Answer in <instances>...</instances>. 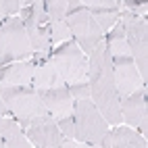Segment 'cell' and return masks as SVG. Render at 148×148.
<instances>
[{"mask_svg":"<svg viewBox=\"0 0 148 148\" xmlns=\"http://www.w3.org/2000/svg\"><path fill=\"white\" fill-rule=\"evenodd\" d=\"M88 84H90V100L96 104L100 115L108 125H121V108H119V94L115 86L111 54H108L104 40L94 48L88 56Z\"/></svg>","mask_w":148,"mask_h":148,"instance_id":"obj_1","label":"cell"},{"mask_svg":"<svg viewBox=\"0 0 148 148\" xmlns=\"http://www.w3.org/2000/svg\"><path fill=\"white\" fill-rule=\"evenodd\" d=\"M0 96L8 106L11 115H15V121L25 130L27 125L48 117V111L32 86H4L0 84Z\"/></svg>","mask_w":148,"mask_h":148,"instance_id":"obj_2","label":"cell"},{"mask_svg":"<svg viewBox=\"0 0 148 148\" xmlns=\"http://www.w3.org/2000/svg\"><path fill=\"white\" fill-rule=\"evenodd\" d=\"M73 123H75V140L92 146L108 148L111 142V127L106 119L100 115L96 104L86 98V100H75L73 104Z\"/></svg>","mask_w":148,"mask_h":148,"instance_id":"obj_3","label":"cell"},{"mask_svg":"<svg viewBox=\"0 0 148 148\" xmlns=\"http://www.w3.org/2000/svg\"><path fill=\"white\" fill-rule=\"evenodd\" d=\"M32 56H34L32 42H29L27 29L19 19V15L2 19V25H0V67L29 61Z\"/></svg>","mask_w":148,"mask_h":148,"instance_id":"obj_4","label":"cell"},{"mask_svg":"<svg viewBox=\"0 0 148 148\" xmlns=\"http://www.w3.org/2000/svg\"><path fill=\"white\" fill-rule=\"evenodd\" d=\"M50 63L54 65L56 73L61 75V79L69 84L77 82H88V56L82 52V48L77 46V42L67 40L58 48H54L50 54Z\"/></svg>","mask_w":148,"mask_h":148,"instance_id":"obj_5","label":"cell"},{"mask_svg":"<svg viewBox=\"0 0 148 148\" xmlns=\"http://www.w3.org/2000/svg\"><path fill=\"white\" fill-rule=\"evenodd\" d=\"M121 23L125 29V40L132 50L142 82H148V19H140L130 11H121Z\"/></svg>","mask_w":148,"mask_h":148,"instance_id":"obj_6","label":"cell"},{"mask_svg":"<svg viewBox=\"0 0 148 148\" xmlns=\"http://www.w3.org/2000/svg\"><path fill=\"white\" fill-rule=\"evenodd\" d=\"M65 23L71 32L73 40L77 42V46L82 48V52L88 56L94 52V48L104 40V34L102 29L98 27V23L94 21V17L86 11V8H77L73 13H67Z\"/></svg>","mask_w":148,"mask_h":148,"instance_id":"obj_7","label":"cell"},{"mask_svg":"<svg viewBox=\"0 0 148 148\" xmlns=\"http://www.w3.org/2000/svg\"><path fill=\"white\" fill-rule=\"evenodd\" d=\"M121 119L127 123V127L138 130L140 136L148 132V102H146V88L138 90L130 96L119 100Z\"/></svg>","mask_w":148,"mask_h":148,"instance_id":"obj_8","label":"cell"},{"mask_svg":"<svg viewBox=\"0 0 148 148\" xmlns=\"http://www.w3.org/2000/svg\"><path fill=\"white\" fill-rule=\"evenodd\" d=\"M23 134L27 136V140L36 148H61L63 142H65L56 121L50 115L40 119V121H36V123H32V125H27L23 130Z\"/></svg>","mask_w":148,"mask_h":148,"instance_id":"obj_9","label":"cell"},{"mask_svg":"<svg viewBox=\"0 0 148 148\" xmlns=\"http://www.w3.org/2000/svg\"><path fill=\"white\" fill-rule=\"evenodd\" d=\"M38 94H40V98H42V102H44V106H46L48 115H50L54 121L63 119V117L73 115V104H75V100L71 98V94H69L67 84L56 86V88H50V90H44V92H38Z\"/></svg>","mask_w":148,"mask_h":148,"instance_id":"obj_10","label":"cell"},{"mask_svg":"<svg viewBox=\"0 0 148 148\" xmlns=\"http://www.w3.org/2000/svg\"><path fill=\"white\" fill-rule=\"evenodd\" d=\"M84 8L94 17L102 34L108 32L121 19V2L119 0H84Z\"/></svg>","mask_w":148,"mask_h":148,"instance_id":"obj_11","label":"cell"},{"mask_svg":"<svg viewBox=\"0 0 148 148\" xmlns=\"http://www.w3.org/2000/svg\"><path fill=\"white\" fill-rule=\"evenodd\" d=\"M34 71H36V65L32 58L29 61H21V63H11L6 67H0V84H4V86H32Z\"/></svg>","mask_w":148,"mask_h":148,"instance_id":"obj_12","label":"cell"},{"mask_svg":"<svg viewBox=\"0 0 148 148\" xmlns=\"http://www.w3.org/2000/svg\"><path fill=\"white\" fill-rule=\"evenodd\" d=\"M108 148H148V144H146V138L140 136L136 130L127 125H117L115 130H111Z\"/></svg>","mask_w":148,"mask_h":148,"instance_id":"obj_13","label":"cell"},{"mask_svg":"<svg viewBox=\"0 0 148 148\" xmlns=\"http://www.w3.org/2000/svg\"><path fill=\"white\" fill-rule=\"evenodd\" d=\"M0 138H2V144L6 148H32L21 125L15 119H8V117L0 119Z\"/></svg>","mask_w":148,"mask_h":148,"instance_id":"obj_14","label":"cell"},{"mask_svg":"<svg viewBox=\"0 0 148 148\" xmlns=\"http://www.w3.org/2000/svg\"><path fill=\"white\" fill-rule=\"evenodd\" d=\"M65 82L61 79V75L56 73V69L50 61H46L42 65H36V71H34V82L32 88L36 92H44V90H50V88L56 86H63Z\"/></svg>","mask_w":148,"mask_h":148,"instance_id":"obj_15","label":"cell"},{"mask_svg":"<svg viewBox=\"0 0 148 148\" xmlns=\"http://www.w3.org/2000/svg\"><path fill=\"white\" fill-rule=\"evenodd\" d=\"M44 8H46V15L50 19V23H61V21L67 19L69 0H46Z\"/></svg>","mask_w":148,"mask_h":148,"instance_id":"obj_16","label":"cell"},{"mask_svg":"<svg viewBox=\"0 0 148 148\" xmlns=\"http://www.w3.org/2000/svg\"><path fill=\"white\" fill-rule=\"evenodd\" d=\"M46 27H48V34H50V44L71 40V32H69V27H67L65 21H61V23H48Z\"/></svg>","mask_w":148,"mask_h":148,"instance_id":"obj_17","label":"cell"},{"mask_svg":"<svg viewBox=\"0 0 148 148\" xmlns=\"http://www.w3.org/2000/svg\"><path fill=\"white\" fill-rule=\"evenodd\" d=\"M27 4L29 2H21V0H0V19H8L17 13H21V8Z\"/></svg>","mask_w":148,"mask_h":148,"instance_id":"obj_18","label":"cell"},{"mask_svg":"<svg viewBox=\"0 0 148 148\" xmlns=\"http://www.w3.org/2000/svg\"><path fill=\"white\" fill-rule=\"evenodd\" d=\"M69 94L73 100H86L90 98V84L88 82H77V84H69Z\"/></svg>","mask_w":148,"mask_h":148,"instance_id":"obj_19","label":"cell"},{"mask_svg":"<svg viewBox=\"0 0 148 148\" xmlns=\"http://www.w3.org/2000/svg\"><path fill=\"white\" fill-rule=\"evenodd\" d=\"M29 8H32V13H34V17H36L38 25L46 27L48 23H50V19H48V15H46V8H44V2H42V0H36V2H29Z\"/></svg>","mask_w":148,"mask_h":148,"instance_id":"obj_20","label":"cell"},{"mask_svg":"<svg viewBox=\"0 0 148 148\" xmlns=\"http://www.w3.org/2000/svg\"><path fill=\"white\" fill-rule=\"evenodd\" d=\"M56 125H58V130H61V134H63L65 140H73V138H75V123H73V115L58 119V121H56Z\"/></svg>","mask_w":148,"mask_h":148,"instance_id":"obj_21","label":"cell"},{"mask_svg":"<svg viewBox=\"0 0 148 148\" xmlns=\"http://www.w3.org/2000/svg\"><path fill=\"white\" fill-rule=\"evenodd\" d=\"M6 115H11V111H8V106L4 104L2 96H0V119H2V117H6Z\"/></svg>","mask_w":148,"mask_h":148,"instance_id":"obj_22","label":"cell"},{"mask_svg":"<svg viewBox=\"0 0 148 148\" xmlns=\"http://www.w3.org/2000/svg\"><path fill=\"white\" fill-rule=\"evenodd\" d=\"M75 148H100V146H92V144H84V142H77Z\"/></svg>","mask_w":148,"mask_h":148,"instance_id":"obj_23","label":"cell"},{"mask_svg":"<svg viewBox=\"0 0 148 148\" xmlns=\"http://www.w3.org/2000/svg\"><path fill=\"white\" fill-rule=\"evenodd\" d=\"M61 148H75V142H73V140H65Z\"/></svg>","mask_w":148,"mask_h":148,"instance_id":"obj_24","label":"cell"},{"mask_svg":"<svg viewBox=\"0 0 148 148\" xmlns=\"http://www.w3.org/2000/svg\"><path fill=\"white\" fill-rule=\"evenodd\" d=\"M0 148H6V146H4V144H2V138H0Z\"/></svg>","mask_w":148,"mask_h":148,"instance_id":"obj_25","label":"cell"}]
</instances>
